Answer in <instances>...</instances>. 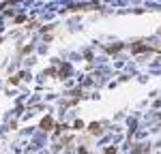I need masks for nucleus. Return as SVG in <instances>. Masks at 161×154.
<instances>
[{
    "label": "nucleus",
    "instance_id": "obj_1",
    "mask_svg": "<svg viewBox=\"0 0 161 154\" xmlns=\"http://www.w3.org/2000/svg\"><path fill=\"white\" fill-rule=\"evenodd\" d=\"M41 126H43V128H50V126H52V120H50V118H48V120H43Z\"/></svg>",
    "mask_w": 161,
    "mask_h": 154
},
{
    "label": "nucleus",
    "instance_id": "obj_2",
    "mask_svg": "<svg viewBox=\"0 0 161 154\" xmlns=\"http://www.w3.org/2000/svg\"><path fill=\"white\" fill-rule=\"evenodd\" d=\"M105 154H116V152H114V148H107V150H105Z\"/></svg>",
    "mask_w": 161,
    "mask_h": 154
}]
</instances>
